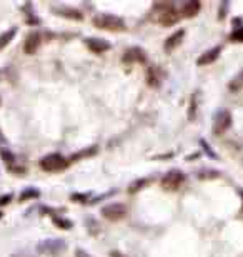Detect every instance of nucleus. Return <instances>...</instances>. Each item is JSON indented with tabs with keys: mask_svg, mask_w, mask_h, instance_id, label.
Returning <instances> with one entry per match:
<instances>
[{
	"mask_svg": "<svg viewBox=\"0 0 243 257\" xmlns=\"http://www.w3.org/2000/svg\"><path fill=\"white\" fill-rule=\"evenodd\" d=\"M153 14H155V20L162 25H174L176 20L180 19L176 8L172 3H157L153 8Z\"/></svg>",
	"mask_w": 243,
	"mask_h": 257,
	"instance_id": "1",
	"label": "nucleus"
},
{
	"mask_svg": "<svg viewBox=\"0 0 243 257\" xmlns=\"http://www.w3.org/2000/svg\"><path fill=\"white\" fill-rule=\"evenodd\" d=\"M94 25L102 30H113V32H120V30L125 29V22L123 19L117 15H110V14H100L94 17Z\"/></svg>",
	"mask_w": 243,
	"mask_h": 257,
	"instance_id": "2",
	"label": "nucleus"
},
{
	"mask_svg": "<svg viewBox=\"0 0 243 257\" xmlns=\"http://www.w3.org/2000/svg\"><path fill=\"white\" fill-rule=\"evenodd\" d=\"M65 249H67V244L62 241V239H47V241H43L42 244L37 246V251L45 256H57L60 252H64Z\"/></svg>",
	"mask_w": 243,
	"mask_h": 257,
	"instance_id": "3",
	"label": "nucleus"
},
{
	"mask_svg": "<svg viewBox=\"0 0 243 257\" xmlns=\"http://www.w3.org/2000/svg\"><path fill=\"white\" fill-rule=\"evenodd\" d=\"M185 182V174L182 171H170L162 179V187L167 190H176Z\"/></svg>",
	"mask_w": 243,
	"mask_h": 257,
	"instance_id": "4",
	"label": "nucleus"
},
{
	"mask_svg": "<svg viewBox=\"0 0 243 257\" xmlns=\"http://www.w3.org/2000/svg\"><path fill=\"white\" fill-rule=\"evenodd\" d=\"M65 165H67V160L62 157L60 154H50V155H47V157H43L40 160V167L47 172L60 171V169H64Z\"/></svg>",
	"mask_w": 243,
	"mask_h": 257,
	"instance_id": "5",
	"label": "nucleus"
},
{
	"mask_svg": "<svg viewBox=\"0 0 243 257\" xmlns=\"http://www.w3.org/2000/svg\"><path fill=\"white\" fill-rule=\"evenodd\" d=\"M127 214V207L123 204H108V206L102 207V216L108 220H120Z\"/></svg>",
	"mask_w": 243,
	"mask_h": 257,
	"instance_id": "6",
	"label": "nucleus"
},
{
	"mask_svg": "<svg viewBox=\"0 0 243 257\" xmlns=\"http://www.w3.org/2000/svg\"><path fill=\"white\" fill-rule=\"evenodd\" d=\"M232 124V115H230L228 110H218L215 114L213 119V132L216 136H222V134L230 127Z\"/></svg>",
	"mask_w": 243,
	"mask_h": 257,
	"instance_id": "7",
	"label": "nucleus"
},
{
	"mask_svg": "<svg viewBox=\"0 0 243 257\" xmlns=\"http://www.w3.org/2000/svg\"><path fill=\"white\" fill-rule=\"evenodd\" d=\"M40 43H42V36L38 32H30L27 38H25V42H24V50H25V54H29V55H32L35 54V52L38 50V47H40Z\"/></svg>",
	"mask_w": 243,
	"mask_h": 257,
	"instance_id": "8",
	"label": "nucleus"
},
{
	"mask_svg": "<svg viewBox=\"0 0 243 257\" xmlns=\"http://www.w3.org/2000/svg\"><path fill=\"white\" fill-rule=\"evenodd\" d=\"M147 55H145V50L140 49V47H132L125 52V55L122 57L123 62H129V64H137V62H145Z\"/></svg>",
	"mask_w": 243,
	"mask_h": 257,
	"instance_id": "9",
	"label": "nucleus"
},
{
	"mask_svg": "<svg viewBox=\"0 0 243 257\" xmlns=\"http://www.w3.org/2000/svg\"><path fill=\"white\" fill-rule=\"evenodd\" d=\"M85 43H87L88 49L94 52V54H104V52L110 50V43L107 40H104V38H94V37H90V38H87Z\"/></svg>",
	"mask_w": 243,
	"mask_h": 257,
	"instance_id": "10",
	"label": "nucleus"
},
{
	"mask_svg": "<svg viewBox=\"0 0 243 257\" xmlns=\"http://www.w3.org/2000/svg\"><path fill=\"white\" fill-rule=\"evenodd\" d=\"M220 52H222V47H213V49L203 52V54L198 57L197 64L198 65H208V64H213L216 59H218Z\"/></svg>",
	"mask_w": 243,
	"mask_h": 257,
	"instance_id": "11",
	"label": "nucleus"
},
{
	"mask_svg": "<svg viewBox=\"0 0 243 257\" xmlns=\"http://www.w3.org/2000/svg\"><path fill=\"white\" fill-rule=\"evenodd\" d=\"M198 12H200V2H197V0H190L182 8V14L185 17H195Z\"/></svg>",
	"mask_w": 243,
	"mask_h": 257,
	"instance_id": "12",
	"label": "nucleus"
},
{
	"mask_svg": "<svg viewBox=\"0 0 243 257\" xmlns=\"http://www.w3.org/2000/svg\"><path fill=\"white\" fill-rule=\"evenodd\" d=\"M55 12L62 17H67V19H73V20H82V14L75 8H69V7H60L55 8Z\"/></svg>",
	"mask_w": 243,
	"mask_h": 257,
	"instance_id": "13",
	"label": "nucleus"
},
{
	"mask_svg": "<svg viewBox=\"0 0 243 257\" xmlns=\"http://www.w3.org/2000/svg\"><path fill=\"white\" fill-rule=\"evenodd\" d=\"M183 36H185V30L183 29H180L178 32L174 34V36H170L169 38H167V42H165V49L167 50H174V47L178 45V42L182 40Z\"/></svg>",
	"mask_w": 243,
	"mask_h": 257,
	"instance_id": "14",
	"label": "nucleus"
},
{
	"mask_svg": "<svg viewBox=\"0 0 243 257\" xmlns=\"http://www.w3.org/2000/svg\"><path fill=\"white\" fill-rule=\"evenodd\" d=\"M17 36V29H10L7 30V32H3L2 36H0V50L5 49V47L14 40V37Z\"/></svg>",
	"mask_w": 243,
	"mask_h": 257,
	"instance_id": "15",
	"label": "nucleus"
},
{
	"mask_svg": "<svg viewBox=\"0 0 243 257\" xmlns=\"http://www.w3.org/2000/svg\"><path fill=\"white\" fill-rule=\"evenodd\" d=\"M148 184V179H139V181H135V182H132L130 187H129V192H137V190H140V189H143L145 185Z\"/></svg>",
	"mask_w": 243,
	"mask_h": 257,
	"instance_id": "16",
	"label": "nucleus"
},
{
	"mask_svg": "<svg viewBox=\"0 0 243 257\" xmlns=\"http://www.w3.org/2000/svg\"><path fill=\"white\" fill-rule=\"evenodd\" d=\"M0 155H2V160H3V162H5L7 165H14V164H15V155L12 154L10 150L2 149V150H0Z\"/></svg>",
	"mask_w": 243,
	"mask_h": 257,
	"instance_id": "17",
	"label": "nucleus"
},
{
	"mask_svg": "<svg viewBox=\"0 0 243 257\" xmlns=\"http://www.w3.org/2000/svg\"><path fill=\"white\" fill-rule=\"evenodd\" d=\"M38 195H40V192H38V190H35V189H29V190H25V192H22V195H20V200L35 199V197H38Z\"/></svg>",
	"mask_w": 243,
	"mask_h": 257,
	"instance_id": "18",
	"label": "nucleus"
},
{
	"mask_svg": "<svg viewBox=\"0 0 243 257\" xmlns=\"http://www.w3.org/2000/svg\"><path fill=\"white\" fill-rule=\"evenodd\" d=\"M54 222L57 225H60L62 229H70V227H72V222L67 220V219H60V217H55Z\"/></svg>",
	"mask_w": 243,
	"mask_h": 257,
	"instance_id": "19",
	"label": "nucleus"
},
{
	"mask_svg": "<svg viewBox=\"0 0 243 257\" xmlns=\"http://www.w3.org/2000/svg\"><path fill=\"white\" fill-rule=\"evenodd\" d=\"M232 38H233L235 42H243V27L237 29L235 32L232 34Z\"/></svg>",
	"mask_w": 243,
	"mask_h": 257,
	"instance_id": "20",
	"label": "nucleus"
},
{
	"mask_svg": "<svg viewBox=\"0 0 243 257\" xmlns=\"http://www.w3.org/2000/svg\"><path fill=\"white\" fill-rule=\"evenodd\" d=\"M10 200H12V195H10V194L2 195V197H0V206H7V204L10 202Z\"/></svg>",
	"mask_w": 243,
	"mask_h": 257,
	"instance_id": "21",
	"label": "nucleus"
},
{
	"mask_svg": "<svg viewBox=\"0 0 243 257\" xmlns=\"http://www.w3.org/2000/svg\"><path fill=\"white\" fill-rule=\"evenodd\" d=\"M87 197H88V195H83V194H73L72 195V199L77 200V202H85Z\"/></svg>",
	"mask_w": 243,
	"mask_h": 257,
	"instance_id": "22",
	"label": "nucleus"
},
{
	"mask_svg": "<svg viewBox=\"0 0 243 257\" xmlns=\"http://www.w3.org/2000/svg\"><path fill=\"white\" fill-rule=\"evenodd\" d=\"M75 256H77V257H92L90 254H88V252L82 251V249H77V251H75Z\"/></svg>",
	"mask_w": 243,
	"mask_h": 257,
	"instance_id": "23",
	"label": "nucleus"
},
{
	"mask_svg": "<svg viewBox=\"0 0 243 257\" xmlns=\"http://www.w3.org/2000/svg\"><path fill=\"white\" fill-rule=\"evenodd\" d=\"M110 257H125L122 254V252H118V251H112L110 252Z\"/></svg>",
	"mask_w": 243,
	"mask_h": 257,
	"instance_id": "24",
	"label": "nucleus"
},
{
	"mask_svg": "<svg viewBox=\"0 0 243 257\" xmlns=\"http://www.w3.org/2000/svg\"><path fill=\"white\" fill-rule=\"evenodd\" d=\"M7 141H5V137H3V134L0 132V146H5Z\"/></svg>",
	"mask_w": 243,
	"mask_h": 257,
	"instance_id": "25",
	"label": "nucleus"
},
{
	"mask_svg": "<svg viewBox=\"0 0 243 257\" xmlns=\"http://www.w3.org/2000/svg\"><path fill=\"white\" fill-rule=\"evenodd\" d=\"M0 217H2V214H0Z\"/></svg>",
	"mask_w": 243,
	"mask_h": 257,
	"instance_id": "26",
	"label": "nucleus"
}]
</instances>
